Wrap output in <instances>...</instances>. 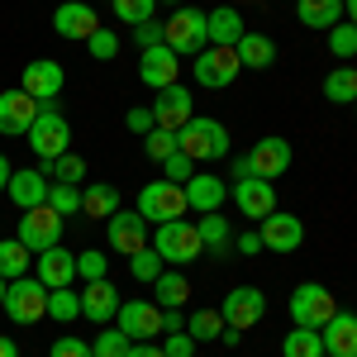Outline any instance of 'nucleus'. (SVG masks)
<instances>
[{"mask_svg": "<svg viewBox=\"0 0 357 357\" xmlns=\"http://www.w3.org/2000/svg\"><path fill=\"white\" fill-rule=\"evenodd\" d=\"M324 96L333 105H353L357 100V67H333L324 77Z\"/></svg>", "mask_w": 357, "mask_h": 357, "instance_id": "obj_32", "label": "nucleus"}, {"mask_svg": "<svg viewBox=\"0 0 357 357\" xmlns=\"http://www.w3.org/2000/svg\"><path fill=\"white\" fill-rule=\"evenodd\" d=\"M153 124H158V129H172V134L191 124V91L181 82L153 91Z\"/></svg>", "mask_w": 357, "mask_h": 357, "instance_id": "obj_13", "label": "nucleus"}, {"mask_svg": "<svg viewBox=\"0 0 357 357\" xmlns=\"http://www.w3.org/2000/svg\"><path fill=\"white\" fill-rule=\"evenodd\" d=\"M186 333H191L195 343L220 338V333H224V314H220V310H195L191 319H186Z\"/></svg>", "mask_w": 357, "mask_h": 357, "instance_id": "obj_37", "label": "nucleus"}, {"mask_svg": "<svg viewBox=\"0 0 357 357\" xmlns=\"http://www.w3.org/2000/svg\"><path fill=\"white\" fill-rule=\"evenodd\" d=\"M0 357H20V348H15V338H5V333H0Z\"/></svg>", "mask_w": 357, "mask_h": 357, "instance_id": "obj_56", "label": "nucleus"}, {"mask_svg": "<svg viewBox=\"0 0 357 357\" xmlns=\"http://www.w3.org/2000/svg\"><path fill=\"white\" fill-rule=\"evenodd\" d=\"M286 310H291V319H296L301 329H324L333 314H338V301L329 296V286H319V281H301V286L291 291Z\"/></svg>", "mask_w": 357, "mask_h": 357, "instance_id": "obj_5", "label": "nucleus"}, {"mask_svg": "<svg viewBox=\"0 0 357 357\" xmlns=\"http://www.w3.org/2000/svg\"><path fill=\"white\" fill-rule=\"evenodd\" d=\"M296 15L305 29H333L343 20V0H296Z\"/></svg>", "mask_w": 357, "mask_h": 357, "instance_id": "obj_28", "label": "nucleus"}, {"mask_svg": "<svg viewBox=\"0 0 357 357\" xmlns=\"http://www.w3.org/2000/svg\"><path fill=\"white\" fill-rule=\"evenodd\" d=\"M176 148H181L191 162H220V158H229V129H224L220 119L191 114V124L176 129Z\"/></svg>", "mask_w": 357, "mask_h": 357, "instance_id": "obj_1", "label": "nucleus"}, {"mask_svg": "<svg viewBox=\"0 0 357 357\" xmlns=\"http://www.w3.org/2000/svg\"><path fill=\"white\" fill-rule=\"evenodd\" d=\"M243 33H248V29H243V15H238L234 5L210 10V43H215V48H234Z\"/></svg>", "mask_w": 357, "mask_h": 357, "instance_id": "obj_27", "label": "nucleus"}, {"mask_svg": "<svg viewBox=\"0 0 357 357\" xmlns=\"http://www.w3.org/2000/svg\"><path fill=\"white\" fill-rule=\"evenodd\" d=\"M319 338H324V357H357V314L338 310L319 329Z\"/></svg>", "mask_w": 357, "mask_h": 357, "instance_id": "obj_23", "label": "nucleus"}, {"mask_svg": "<svg viewBox=\"0 0 357 357\" xmlns=\"http://www.w3.org/2000/svg\"><path fill=\"white\" fill-rule=\"evenodd\" d=\"M5 314H10L15 324H38V319H48V286H43L38 276L10 281V291H5Z\"/></svg>", "mask_w": 357, "mask_h": 357, "instance_id": "obj_6", "label": "nucleus"}, {"mask_svg": "<svg viewBox=\"0 0 357 357\" xmlns=\"http://www.w3.org/2000/svg\"><path fill=\"white\" fill-rule=\"evenodd\" d=\"M191 205H186V186H176V181H153V186H143L138 191V215L143 220H181Z\"/></svg>", "mask_w": 357, "mask_h": 357, "instance_id": "obj_9", "label": "nucleus"}, {"mask_svg": "<svg viewBox=\"0 0 357 357\" xmlns=\"http://www.w3.org/2000/svg\"><path fill=\"white\" fill-rule=\"evenodd\" d=\"M191 301V281L181 272H162L153 281V305H162V310H181V305Z\"/></svg>", "mask_w": 357, "mask_h": 357, "instance_id": "obj_29", "label": "nucleus"}, {"mask_svg": "<svg viewBox=\"0 0 357 357\" xmlns=\"http://www.w3.org/2000/svg\"><path fill=\"white\" fill-rule=\"evenodd\" d=\"M281 357H324V338L319 329H296L286 333V343H281Z\"/></svg>", "mask_w": 357, "mask_h": 357, "instance_id": "obj_33", "label": "nucleus"}, {"mask_svg": "<svg viewBox=\"0 0 357 357\" xmlns=\"http://www.w3.org/2000/svg\"><path fill=\"white\" fill-rule=\"evenodd\" d=\"M48 176H53V181H67V186H77V181H86V162L77 158V153H62L57 162H48Z\"/></svg>", "mask_w": 357, "mask_h": 357, "instance_id": "obj_42", "label": "nucleus"}, {"mask_svg": "<svg viewBox=\"0 0 357 357\" xmlns=\"http://www.w3.org/2000/svg\"><path fill=\"white\" fill-rule=\"evenodd\" d=\"M10 176H15V167H10V158H5V153H0V191L10 186Z\"/></svg>", "mask_w": 357, "mask_h": 357, "instance_id": "obj_55", "label": "nucleus"}, {"mask_svg": "<svg viewBox=\"0 0 357 357\" xmlns=\"http://www.w3.org/2000/svg\"><path fill=\"white\" fill-rule=\"evenodd\" d=\"M186 329V314L181 310H162V333H181Z\"/></svg>", "mask_w": 357, "mask_h": 357, "instance_id": "obj_52", "label": "nucleus"}, {"mask_svg": "<svg viewBox=\"0 0 357 357\" xmlns=\"http://www.w3.org/2000/svg\"><path fill=\"white\" fill-rule=\"evenodd\" d=\"M48 172H38V167H29V172H15L10 176V186H5V195L20 205V210H38V205H48Z\"/></svg>", "mask_w": 357, "mask_h": 357, "instance_id": "obj_21", "label": "nucleus"}, {"mask_svg": "<svg viewBox=\"0 0 357 357\" xmlns=\"http://www.w3.org/2000/svg\"><path fill=\"white\" fill-rule=\"evenodd\" d=\"M224 195H229V181L215 176V172H195L191 181H186V205L200 210V215H215L224 205Z\"/></svg>", "mask_w": 357, "mask_h": 357, "instance_id": "obj_22", "label": "nucleus"}, {"mask_svg": "<svg viewBox=\"0 0 357 357\" xmlns=\"http://www.w3.org/2000/svg\"><path fill=\"white\" fill-rule=\"evenodd\" d=\"M143 153H148V158H153V162L162 167L167 158H172V153H176V134H172V129H158V124H153V129H148V134H143Z\"/></svg>", "mask_w": 357, "mask_h": 357, "instance_id": "obj_39", "label": "nucleus"}, {"mask_svg": "<svg viewBox=\"0 0 357 357\" xmlns=\"http://www.w3.org/2000/svg\"><path fill=\"white\" fill-rule=\"evenodd\" d=\"M124 348H129V338H124L119 329H114V333H100V338L91 343V353H96V357H124Z\"/></svg>", "mask_w": 357, "mask_h": 357, "instance_id": "obj_46", "label": "nucleus"}, {"mask_svg": "<svg viewBox=\"0 0 357 357\" xmlns=\"http://www.w3.org/2000/svg\"><path fill=\"white\" fill-rule=\"evenodd\" d=\"M48 210H57L62 220H72V215L82 210V191L67 186V181H53V186H48Z\"/></svg>", "mask_w": 357, "mask_h": 357, "instance_id": "obj_38", "label": "nucleus"}, {"mask_svg": "<svg viewBox=\"0 0 357 357\" xmlns=\"http://www.w3.org/2000/svg\"><path fill=\"white\" fill-rule=\"evenodd\" d=\"M82 314L91 319V324H110L114 314H119V291L110 286V276H105V281H86Z\"/></svg>", "mask_w": 357, "mask_h": 357, "instance_id": "obj_24", "label": "nucleus"}, {"mask_svg": "<svg viewBox=\"0 0 357 357\" xmlns=\"http://www.w3.org/2000/svg\"><path fill=\"white\" fill-rule=\"evenodd\" d=\"M238 72H243L238 53H234V48H215V43L200 48V53H195V67H191V77L205 86V91H224Z\"/></svg>", "mask_w": 357, "mask_h": 357, "instance_id": "obj_10", "label": "nucleus"}, {"mask_svg": "<svg viewBox=\"0 0 357 357\" xmlns=\"http://www.w3.org/2000/svg\"><path fill=\"white\" fill-rule=\"evenodd\" d=\"M329 53L338 57V62H348V57H357V24H338L329 29Z\"/></svg>", "mask_w": 357, "mask_h": 357, "instance_id": "obj_40", "label": "nucleus"}, {"mask_svg": "<svg viewBox=\"0 0 357 357\" xmlns=\"http://www.w3.org/2000/svg\"><path fill=\"white\" fill-rule=\"evenodd\" d=\"M62 62H53V57H38V62H29L24 67V82H20V91L24 96H33L38 105H53L57 96H62Z\"/></svg>", "mask_w": 357, "mask_h": 357, "instance_id": "obj_15", "label": "nucleus"}, {"mask_svg": "<svg viewBox=\"0 0 357 357\" xmlns=\"http://www.w3.org/2000/svg\"><path fill=\"white\" fill-rule=\"evenodd\" d=\"M234 248H238L243 257H252V252H262V238H257V234H238V238H234Z\"/></svg>", "mask_w": 357, "mask_h": 357, "instance_id": "obj_54", "label": "nucleus"}, {"mask_svg": "<svg viewBox=\"0 0 357 357\" xmlns=\"http://www.w3.org/2000/svg\"><path fill=\"white\" fill-rule=\"evenodd\" d=\"M229 176H234V181H252V162H248V153L229 162Z\"/></svg>", "mask_w": 357, "mask_h": 357, "instance_id": "obj_53", "label": "nucleus"}, {"mask_svg": "<svg viewBox=\"0 0 357 357\" xmlns=\"http://www.w3.org/2000/svg\"><path fill=\"white\" fill-rule=\"evenodd\" d=\"M24 138H29V148H33V158L48 167V162H57V158L67 153V143H72V124L62 119L57 105H43L38 119H33V129H29Z\"/></svg>", "mask_w": 357, "mask_h": 357, "instance_id": "obj_3", "label": "nucleus"}, {"mask_svg": "<svg viewBox=\"0 0 357 357\" xmlns=\"http://www.w3.org/2000/svg\"><path fill=\"white\" fill-rule=\"evenodd\" d=\"M234 205L243 210L248 220H267L276 210V186L272 181H262V176H252V181H234Z\"/></svg>", "mask_w": 357, "mask_h": 357, "instance_id": "obj_20", "label": "nucleus"}, {"mask_svg": "<svg viewBox=\"0 0 357 357\" xmlns=\"http://www.w3.org/2000/svg\"><path fill=\"white\" fill-rule=\"evenodd\" d=\"M114 329L124 333L129 343H153V338L162 333V305H153V301H119Z\"/></svg>", "mask_w": 357, "mask_h": 357, "instance_id": "obj_8", "label": "nucleus"}, {"mask_svg": "<svg viewBox=\"0 0 357 357\" xmlns=\"http://www.w3.org/2000/svg\"><path fill=\"white\" fill-rule=\"evenodd\" d=\"M220 314H224V324L229 329H257L262 324V314H267V296L257 291V286H234L229 296H224V305H220Z\"/></svg>", "mask_w": 357, "mask_h": 357, "instance_id": "obj_11", "label": "nucleus"}, {"mask_svg": "<svg viewBox=\"0 0 357 357\" xmlns=\"http://www.w3.org/2000/svg\"><path fill=\"white\" fill-rule=\"evenodd\" d=\"M124 357H167V353H162V343H129Z\"/></svg>", "mask_w": 357, "mask_h": 357, "instance_id": "obj_51", "label": "nucleus"}, {"mask_svg": "<svg viewBox=\"0 0 357 357\" xmlns=\"http://www.w3.org/2000/svg\"><path fill=\"white\" fill-rule=\"evenodd\" d=\"M38 100L24 96V91H0V134H29L33 129V119H38Z\"/></svg>", "mask_w": 357, "mask_h": 357, "instance_id": "obj_17", "label": "nucleus"}, {"mask_svg": "<svg viewBox=\"0 0 357 357\" xmlns=\"http://www.w3.org/2000/svg\"><path fill=\"white\" fill-rule=\"evenodd\" d=\"M162 353L167 357H195V338L186 329H181V333H167V338H162Z\"/></svg>", "mask_w": 357, "mask_h": 357, "instance_id": "obj_47", "label": "nucleus"}, {"mask_svg": "<svg viewBox=\"0 0 357 357\" xmlns=\"http://www.w3.org/2000/svg\"><path fill=\"white\" fill-rule=\"evenodd\" d=\"M257 238H262L267 252H296L305 243V224L286 210H272L267 220H257Z\"/></svg>", "mask_w": 357, "mask_h": 357, "instance_id": "obj_12", "label": "nucleus"}, {"mask_svg": "<svg viewBox=\"0 0 357 357\" xmlns=\"http://www.w3.org/2000/svg\"><path fill=\"white\" fill-rule=\"evenodd\" d=\"M53 29L62 33V38H72V43H77V38L86 43V38L100 29V15H96L86 0H62V5H57V15H53Z\"/></svg>", "mask_w": 357, "mask_h": 357, "instance_id": "obj_18", "label": "nucleus"}, {"mask_svg": "<svg viewBox=\"0 0 357 357\" xmlns=\"http://www.w3.org/2000/svg\"><path fill=\"white\" fill-rule=\"evenodd\" d=\"M181 57L172 53L167 43H158V48H143V62H138V82L153 86V91H162V86H176V67Z\"/></svg>", "mask_w": 357, "mask_h": 357, "instance_id": "obj_19", "label": "nucleus"}, {"mask_svg": "<svg viewBox=\"0 0 357 357\" xmlns=\"http://www.w3.org/2000/svg\"><path fill=\"white\" fill-rule=\"evenodd\" d=\"M195 234H200L205 252H229V220H224L220 210H215V215H200Z\"/></svg>", "mask_w": 357, "mask_h": 357, "instance_id": "obj_34", "label": "nucleus"}, {"mask_svg": "<svg viewBox=\"0 0 357 357\" xmlns=\"http://www.w3.org/2000/svg\"><path fill=\"white\" fill-rule=\"evenodd\" d=\"M29 262H33V252H29L20 238H0V276H5V281L29 276Z\"/></svg>", "mask_w": 357, "mask_h": 357, "instance_id": "obj_31", "label": "nucleus"}, {"mask_svg": "<svg viewBox=\"0 0 357 357\" xmlns=\"http://www.w3.org/2000/svg\"><path fill=\"white\" fill-rule=\"evenodd\" d=\"M114 210H119V191H114L110 181H96V186L82 191V215H91V220H110Z\"/></svg>", "mask_w": 357, "mask_h": 357, "instance_id": "obj_30", "label": "nucleus"}, {"mask_svg": "<svg viewBox=\"0 0 357 357\" xmlns=\"http://www.w3.org/2000/svg\"><path fill=\"white\" fill-rule=\"evenodd\" d=\"M48 357H96V353H91L86 338H72V333H67V338H57V343H53V353H48Z\"/></svg>", "mask_w": 357, "mask_h": 357, "instance_id": "obj_48", "label": "nucleus"}, {"mask_svg": "<svg viewBox=\"0 0 357 357\" xmlns=\"http://www.w3.org/2000/svg\"><path fill=\"white\" fill-rule=\"evenodd\" d=\"M153 5H158V0H114V20L129 24V29H138V24L153 20Z\"/></svg>", "mask_w": 357, "mask_h": 357, "instance_id": "obj_41", "label": "nucleus"}, {"mask_svg": "<svg viewBox=\"0 0 357 357\" xmlns=\"http://www.w3.org/2000/svg\"><path fill=\"white\" fill-rule=\"evenodd\" d=\"M162 43L176 57H195L200 48H210V10L181 5V10L162 24Z\"/></svg>", "mask_w": 357, "mask_h": 357, "instance_id": "obj_2", "label": "nucleus"}, {"mask_svg": "<svg viewBox=\"0 0 357 357\" xmlns=\"http://www.w3.org/2000/svg\"><path fill=\"white\" fill-rule=\"evenodd\" d=\"M105 234H110V248L119 257H134L138 248H148V220L138 210H114L105 220Z\"/></svg>", "mask_w": 357, "mask_h": 357, "instance_id": "obj_14", "label": "nucleus"}, {"mask_svg": "<svg viewBox=\"0 0 357 357\" xmlns=\"http://www.w3.org/2000/svg\"><path fill=\"white\" fill-rule=\"evenodd\" d=\"M86 48H91L96 62H110V57H119V33H114V29H96V33L86 38Z\"/></svg>", "mask_w": 357, "mask_h": 357, "instance_id": "obj_44", "label": "nucleus"}, {"mask_svg": "<svg viewBox=\"0 0 357 357\" xmlns=\"http://www.w3.org/2000/svg\"><path fill=\"white\" fill-rule=\"evenodd\" d=\"M105 272H110V257L105 252H96V248L77 252V276L82 281H105Z\"/></svg>", "mask_w": 357, "mask_h": 357, "instance_id": "obj_43", "label": "nucleus"}, {"mask_svg": "<svg viewBox=\"0 0 357 357\" xmlns=\"http://www.w3.org/2000/svg\"><path fill=\"white\" fill-rule=\"evenodd\" d=\"M353 110H357V100H353Z\"/></svg>", "mask_w": 357, "mask_h": 357, "instance_id": "obj_60", "label": "nucleus"}, {"mask_svg": "<svg viewBox=\"0 0 357 357\" xmlns=\"http://www.w3.org/2000/svg\"><path fill=\"white\" fill-rule=\"evenodd\" d=\"M153 248H158V257L172 262V267H186L195 257H205V243H200V234H195V224L186 220H167L153 229Z\"/></svg>", "mask_w": 357, "mask_h": 357, "instance_id": "obj_4", "label": "nucleus"}, {"mask_svg": "<svg viewBox=\"0 0 357 357\" xmlns=\"http://www.w3.org/2000/svg\"><path fill=\"white\" fill-rule=\"evenodd\" d=\"M129 272H134V281H148V286H153V281L167 272V262L158 257V248H138L134 257H129Z\"/></svg>", "mask_w": 357, "mask_h": 357, "instance_id": "obj_36", "label": "nucleus"}, {"mask_svg": "<svg viewBox=\"0 0 357 357\" xmlns=\"http://www.w3.org/2000/svg\"><path fill=\"white\" fill-rule=\"evenodd\" d=\"M234 53H238V62H243V72H267L276 62V43L267 38V33H252L248 29L243 38L234 43Z\"/></svg>", "mask_w": 357, "mask_h": 357, "instance_id": "obj_26", "label": "nucleus"}, {"mask_svg": "<svg viewBox=\"0 0 357 357\" xmlns=\"http://www.w3.org/2000/svg\"><path fill=\"white\" fill-rule=\"evenodd\" d=\"M62 215L57 210H48V205H38V210H20V229H15V238L38 257V252H48V248H57V238H62Z\"/></svg>", "mask_w": 357, "mask_h": 357, "instance_id": "obj_7", "label": "nucleus"}, {"mask_svg": "<svg viewBox=\"0 0 357 357\" xmlns=\"http://www.w3.org/2000/svg\"><path fill=\"white\" fill-rule=\"evenodd\" d=\"M82 314V296L72 291V286H57V291H48V319H57V324H72Z\"/></svg>", "mask_w": 357, "mask_h": 357, "instance_id": "obj_35", "label": "nucleus"}, {"mask_svg": "<svg viewBox=\"0 0 357 357\" xmlns=\"http://www.w3.org/2000/svg\"><path fill=\"white\" fill-rule=\"evenodd\" d=\"M343 15H348V24H357V0H343Z\"/></svg>", "mask_w": 357, "mask_h": 357, "instance_id": "obj_57", "label": "nucleus"}, {"mask_svg": "<svg viewBox=\"0 0 357 357\" xmlns=\"http://www.w3.org/2000/svg\"><path fill=\"white\" fill-rule=\"evenodd\" d=\"M191 167H195V162L186 158V153H181V148H176V153H172V158L162 162V181H176V186H186V181L195 176Z\"/></svg>", "mask_w": 357, "mask_h": 357, "instance_id": "obj_45", "label": "nucleus"}, {"mask_svg": "<svg viewBox=\"0 0 357 357\" xmlns=\"http://www.w3.org/2000/svg\"><path fill=\"white\" fill-rule=\"evenodd\" d=\"M5 291H10V281H5V276H0V310H5Z\"/></svg>", "mask_w": 357, "mask_h": 357, "instance_id": "obj_58", "label": "nucleus"}, {"mask_svg": "<svg viewBox=\"0 0 357 357\" xmlns=\"http://www.w3.org/2000/svg\"><path fill=\"white\" fill-rule=\"evenodd\" d=\"M134 43H138V48H158V43H162V24H158V20L138 24L134 29Z\"/></svg>", "mask_w": 357, "mask_h": 357, "instance_id": "obj_49", "label": "nucleus"}, {"mask_svg": "<svg viewBox=\"0 0 357 357\" xmlns=\"http://www.w3.org/2000/svg\"><path fill=\"white\" fill-rule=\"evenodd\" d=\"M167 5H181V0H167Z\"/></svg>", "mask_w": 357, "mask_h": 357, "instance_id": "obj_59", "label": "nucleus"}, {"mask_svg": "<svg viewBox=\"0 0 357 357\" xmlns=\"http://www.w3.org/2000/svg\"><path fill=\"white\" fill-rule=\"evenodd\" d=\"M38 281L57 291V286H72L77 281V252H67V248H48V252H38Z\"/></svg>", "mask_w": 357, "mask_h": 357, "instance_id": "obj_25", "label": "nucleus"}, {"mask_svg": "<svg viewBox=\"0 0 357 357\" xmlns=\"http://www.w3.org/2000/svg\"><path fill=\"white\" fill-rule=\"evenodd\" d=\"M124 124H129L134 134H148V129H153V110H143V105H138V110L124 114Z\"/></svg>", "mask_w": 357, "mask_h": 357, "instance_id": "obj_50", "label": "nucleus"}, {"mask_svg": "<svg viewBox=\"0 0 357 357\" xmlns=\"http://www.w3.org/2000/svg\"><path fill=\"white\" fill-rule=\"evenodd\" d=\"M248 162H252V176H262V181H276L281 172H291V143L286 138H257L252 148H248Z\"/></svg>", "mask_w": 357, "mask_h": 357, "instance_id": "obj_16", "label": "nucleus"}]
</instances>
